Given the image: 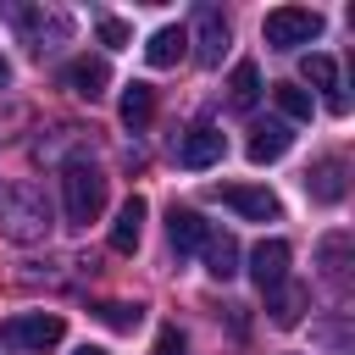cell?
I'll return each mask as SVG.
<instances>
[{"instance_id":"1","label":"cell","mask_w":355,"mask_h":355,"mask_svg":"<svg viewBox=\"0 0 355 355\" xmlns=\"http://www.w3.org/2000/svg\"><path fill=\"white\" fill-rule=\"evenodd\" d=\"M0 233L17 244H39L50 233V205L33 183H0Z\"/></svg>"},{"instance_id":"2","label":"cell","mask_w":355,"mask_h":355,"mask_svg":"<svg viewBox=\"0 0 355 355\" xmlns=\"http://www.w3.org/2000/svg\"><path fill=\"white\" fill-rule=\"evenodd\" d=\"M61 200H67V222H72V227H89V222L105 211V178H100L89 161H67V172H61Z\"/></svg>"},{"instance_id":"3","label":"cell","mask_w":355,"mask_h":355,"mask_svg":"<svg viewBox=\"0 0 355 355\" xmlns=\"http://www.w3.org/2000/svg\"><path fill=\"white\" fill-rule=\"evenodd\" d=\"M261 39L272 50H300V44L322 39V11H311V6H277V11H266Z\"/></svg>"},{"instance_id":"4","label":"cell","mask_w":355,"mask_h":355,"mask_svg":"<svg viewBox=\"0 0 355 355\" xmlns=\"http://www.w3.org/2000/svg\"><path fill=\"white\" fill-rule=\"evenodd\" d=\"M61 333H67V322H61L55 311H22V316H11V322L0 327V338H6L11 349H28V355L55 349V344H61Z\"/></svg>"},{"instance_id":"5","label":"cell","mask_w":355,"mask_h":355,"mask_svg":"<svg viewBox=\"0 0 355 355\" xmlns=\"http://www.w3.org/2000/svg\"><path fill=\"white\" fill-rule=\"evenodd\" d=\"M11 22L22 28V39H28L33 50H55V44L72 33V17H67V11H50V6H17Z\"/></svg>"},{"instance_id":"6","label":"cell","mask_w":355,"mask_h":355,"mask_svg":"<svg viewBox=\"0 0 355 355\" xmlns=\"http://www.w3.org/2000/svg\"><path fill=\"white\" fill-rule=\"evenodd\" d=\"M61 83H67L78 100H89V105H94V100L111 89V61H105V55H78V61H67Z\"/></svg>"},{"instance_id":"7","label":"cell","mask_w":355,"mask_h":355,"mask_svg":"<svg viewBox=\"0 0 355 355\" xmlns=\"http://www.w3.org/2000/svg\"><path fill=\"white\" fill-rule=\"evenodd\" d=\"M216 200H222V205H233V211H239V216H250V222H277V216H283V205H277V194H272V189L222 183V189H216Z\"/></svg>"},{"instance_id":"8","label":"cell","mask_w":355,"mask_h":355,"mask_svg":"<svg viewBox=\"0 0 355 355\" xmlns=\"http://www.w3.org/2000/svg\"><path fill=\"white\" fill-rule=\"evenodd\" d=\"M222 150H227V144H222V133H216L211 122H194V128L178 139V161H183L189 172H205V166H216V161H222Z\"/></svg>"},{"instance_id":"9","label":"cell","mask_w":355,"mask_h":355,"mask_svg":"<svg viewBox=\"0 0 355 355\" xmlns=\"http://www.w3.org/2000/svg\"><path fill=\"white\" fill-rule=\"evenodd\" d=\"M288 261H294V250H288L283 239H261V244L250 250V277L272 294L277 283H288Z\"/></svg>"},{"instance_id":"10","label":"cell","mask_w":355,"mask_h":355,"mask_svg":"<svg viewBox=\"0 0 355 355\" xmlns=\"http://www.w3.org/2000/svg\"><path fill=\"white\" fill-rule=\"evenodd\" d=\"M222 50H227V17L216 6H200V17H194V55H200V67H216Z\"/></svg>"},{"instance_id":"11","label":"cell","mask_w":355,"mask_h":355,"mask_svg":"<svg viewBox=\"0 0 355 355\" xmlns=\"http://www.w3.org/2000/svg\"><path fill=\"white\" fill-rule=\"evenodd\" d=\"M344 189H349V166H344L338 155H327V161H316V166L305 172V194H311L316 205H338Z\"/></svg>"},{"instance_id":"12","label":"cell","mask_w":355,"mask_h":355,"mask_svg":"<svg viewBox=\"0 0 355 355\" xmlns=\"http://www.w3.org/2000/svg\"><path fill=\"white\" fill-rule=\"evenodd\" d=\"M144 194H128L122 205H116V222H111V250L116 255H133L139 250V233H144Z\"/></svg>"},{"instance_id":"13","label":"cell","mask_w":355,"mask_h":355,"mask_svg":"<svg viewBox=\"0 0 355 355\" xmlns=\"http://www.w3.org/2000/svg\"><path fill=\"white\" fill-rule=\"evenodd\" d=\"M166 239H172L178 255H183V250H205L211 222H205L200 211H189V205H172V216H166Z\"/></svg>"},{"instance_id":"14","label":"cell","mask_w":355,"mask_h":355,"mask_svg":"<svg viewBox=\"0 0 355 355\" xmlns=\"http://www.w3.org/2000/svg\"><path fill=\"white\" fill-rule=\"evenodd\" d=\"M288 144H294V133H288V122H261L255 133H250V161L255 166H272V161H283L288 155Z\"/></svg>"},{"instance_id":"15","label":"cell","mask_w":355,"mask_h":355,"mask_svg":"<svg viewBox=\"0 0 355 355\" xmlns=\"http://www.w3.org/2000/svg\"><path fill=\"white\" fill-rule=\"evenodd\" d=\"M300 78L316 83V89H327V105H333V111H349V100H344V89H338V67H333V55H316V50H311V55L300 61Z\"/></svg>"},{"instance_id":"16","label":"cell","mask_w":355,"mask_h":355,"mask_svg":"<svg viewBox=\"0 0 355 355\" xmlns=\"http://www.w3.org/2000/svg\"><path fill=\"white\" fill-rule=\"evenodd\" d=\"M183 50H189V33H183V28H155L150 44H144V61H150V67H178Z\"/></svg>"},{"instance_id":"17","label":"cell","mask_w":355,"mask_h":355,"mask_svg":"<svg viewBox=\"0 0 355 355\" xmlns=\"http://www.w3.org/2000/svg\"><path fill=\"white\" fill-rule=\"evenodd\" d=\"M305 300H311V294H305L300 283H277V288L266 294V311H272L277 327H294V322L305 316Z\"/></svg>"},{"instance_id":"18","label":"cell","mask_w":355,"mask_h":355,"mask_svg":"<svg viewBox=\"0 0 355 355\" xmlns=\"http://www.w3.org/2000/svg\"><path fill=\"white\" fill-rule=\"evenodd\" d=\"M227 100H233V111H255V100H261V67H255V61H239V67H233Z\"/></svg>"},{"instance_id":"19","label":"cell","mask_w":355,"mask_h":355,"mask_svg":"<svg viewBox=\"0 0 355 355\" xmlns=\"http://www.w3.org/2000/svg\"><path fill=\"white\" fill-rule=\"evenodd\" d=\"M205 272L211 277H233L239 272V239L233 233H211L205 239Z\"/></svg>"},{"instance_id":"20","label":"cell","mask_w":355,"mask_h":355,"mask_svg":"<svg viewBox=\"0 0 355 355\" xmlns=\"http://www.w3.org/2000/svg\"><path fill=\"white\" fill-rule=\"evenodd\" d=\"M150 116H155V89H150V83H128V94H122V122L139 133V128H150Z\"/></svg>"},{"instance_id":"21","label":"cell","mask_w":355,"mask_h":355,"mask_svg":"<svg viewBox=\"0 0 355 355\" xmlns=\"http://www.w3.org/2000/svg\"><path fill=\"white\" fill-rule=\"evenodd\" d=\"M94 316H100L105 327H116V333H133V327L144 322V305H139V300H105Z\"/></svg>"},{"instance_id":"22","label":"cell","mask_w":355,"mask_h":355,"mask_svg":"<svg viewBox=\"0 0 355 355\" xmlns=\"http://www.w3.org/2000/svg\"><path fill=\"white\" fill-rule=\"evenodd\" d=\"M272 100H277V111L288 122H311V94L300 83H272Z\"/></svg>"},{"instance_id":"23","label":"cell","mask_w":355,"mask_h":355,"mask_svg":"<svg viewBox=\"0 0 355 355\" xmlns=\"http://www.w3.org/2000/svg\"><path fill=\"white\" fill-rule=\"evenodd\" d=\"M344 255H349V239L333 233V239L322 244V266H327V277H344Z\"/></svg>"},{"instance_id":"24","label":"cell","mask_w":355,"mask_h":355,"mask_svg":"<svg viewBox=\"0 0 355 355\" xmlns=\"http://www.w3.org/2000/svg\"><path fill=\"white\" fill-rule=\"evenodd\" d=\"M100 44H105V50H122V44H128V22L100 17Z\"/></svg>"},{"instance_id":"25","label":"cell","mask_w":355,"mask_h":355,"mask_svg":"<svg viewBox=\"0 0 355 355\" xmlns=\"http://www.w3.org/2000/svg\"><path fill=\"white\" fill-rule=\"evenodd\" d=\"M155 355H189L183 333H178V327H161V333H155Z\"/></svg>"},{"instance_id":"26","label":"cell","mask_w":355,"mask_h":355,"mask_svg":"<svg viewBox=\"0 0 355 355\" xmlns=\"http://www.w3.org/2000/svg\"><path fill=\"white\" fill-rule=\"evenodd\" d=\"M0 89H11V61L0 55Z\"/></svg>"},{"instance_id":"27","label":"cell","mask_w":355,"mask_h":355,"mask_svg":"<svg viewBox=\"0 0 355 355\" xmlns=\"http://www.w3.org/2000/svg\"><path fill=\"white\" fill-rule=\"evenodd\" d=\"M72 355H105V349H100V344H83V349H72Z\"/></svg>"}]
</instances>
